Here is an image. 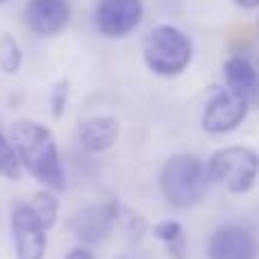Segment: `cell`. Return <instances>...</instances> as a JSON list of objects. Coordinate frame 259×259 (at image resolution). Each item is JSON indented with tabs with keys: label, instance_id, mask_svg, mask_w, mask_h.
Returning a JSON list of instances; mask_svg holds the SVG:
<instances>
[{
	"label": "cell",
	"instance_id": "20",
	"mask_svg": "<svg viewBox=\"0 0 259 259\" xmlns=\"http://www.w3.org/2000/svg\"><path fill=\"white\" fill-rule=\"evenodd\" d=\"M232 3L241 9H257L259 7V0H232Z\"/></svg>",
	"mask_w": 259,
	"mask_h": 259
},
{
	"label": "cell",
	"instance_id": "7",
	"mask_svg": "<svg viewBox=\"0 0 259 259\" xmlns=\"http://www.w3.org/2000/svg\"><path fill=\"white\" fill-rule=\"evenodd\" d=\"M94 16L100 34L121 39L139 27L143 18V0H98Z\"/></svg>",
	"mask_w": 259,
	"mask_h": 259
},
{
	"label": "cell",
	"instance_id": "19",
	"mask_svg": "<svg viewBox=\"0 0 259 259\" xmlns=\"http://www.w3.org/2000/svg\"><path fill=\"white\" fill-rule=\"evenodd\" d=\"M64 259H96V257L91 255L87 248H73V250L68 252V255L64 257Z\"/></svg>",
	"mask_w": 259,
	"mask_h": 259
},
{
	"label": "cell",
	"instance_id": "2",
	"mask_svg": "<svg viewBox=\"0 0 259 259\" xmlns=\"http://www.w3.org/2000/svg\"><path fill=\"white\" fill-rule=\"evenodd\" d=\"M159 187L173 209L184 211L196 207L209 189L205 164L196 155H173L164 164Z\"/></svg>",
	"mask_w": 259,
	"mask_h": 259
},
{
	"label": "cell",
	"instance_id": "3",
	"mask_svg": "<svg viewBox=\"0 0 259 259\" xmlns=\"http://www.w3.org/2000/svg\"><path fill=\"white\" fill-rule=\"evenodd\" d=\"M193 57V41L175 25H157L143 41V62L152 73L173 77L187 71Z\"/></svg>",
	"mask_w": 259,
	"mask_h": 259
},
{
	"label": "cell",
	"instance_id": "13",
	"mask_svg": "<svg viewBox=\"0 0 259 259\" xmlns=\"http://www.w3.org/2000/svg\"><path fill=\"white\" fill-rule=\"evenodd\" d=\"M152 234L164 243L173 259H184V230L178 221H161L152 228Z\"/></svg>",
	"mask_w": 259,
	"mask_h": 259
},
{
	"label": "cell",
	"instance_id": "5",
	"mask_svg": "<svg viewBox=\"0 0 259 259\" xmlns=\"http://www.w3.org/2000/svg\"><path fill=\"white\" fill-rule=\"evenodd\" d=\"M250 107V100L241 94L228 89H219L202 109V130L209 134H228L243 123Z\"/></svg>",
	"mask_w": 259,
	"mask_h": 259
},
{
	"label": "cell",
	"instance_id": "18",
	"mask_svg": "<svg viewBox=\"0 0 259 259\" xmlns=\"http://www.w3.org/2000/svg\"><path fill=\"white\" fill-rule=\"evenodd\" d=\"M68 96H71V84H68V80H59L57 84L50 89V114H53V118L64 116L66 105H68Z\"/></svg>",
	"mask_w": 259,
	"mask_h": 259
},
{
	"label": "cell",
	"instance_id": "21",
	"mask_svg": "<svg viewBox=\"0 0 259 259\" xmlns=\"http://www.w3.org/2000/svg\"><path fill=\"white\" fill-rule=\"evenodd\" d=\"M257 39H259V21H257ZM257 64H259V44H257Z\"/></svg>",
	"mask_w": 259,
	"mask_h": 259
},
{
	"label": "cell",
	"instance_id": "9",
	"mask_svg": "<svg viewBox=\"0 0 259 259\" xmlns=\"http://www.w3.org/2000/svg\"><path fill=\"white\" fill-rule=\"evenodd\" d=\"M116 209L118 202H103V205H89L82 211H77L75 221H73V230H75V237L82 243H96L105 241L112 232V228L116 225Z\"/></svg>",
	"mask_w": 259,
	"mask_h": 259
},
{
	"label": "cell",
	"instance_id": "11",
	"mask_svg": "<svg viewBox=\"0 0 259 259\" xmlns=\"http://www.w3.org/2000/svg\"><path fill=\"white\" fill-rule=\"evenodd\" d=\"M121 125L114 116H91L80 123L77 137H80L82 148L89 152H105L116 143Z\"/></svg>",
	"mask_w": 259,
	"mask_h": 259
},
{
	"label": "cell",
	"instance_id": "22",
	"mask_svg": "<svg viewBox=\"0 0 259 259\" xmlns=\"http://www.w3.org/2000/svg\"><path fill=\"white\" fill-rule=\"evenodd\" d=\"M3 3H5V0H0V5H3Z\"/></svg>",
	"mask_w": 259,
	"mask_h": 259
},
{
	"label": "cell",
	"instance_id": "10",
	"mask_svg": "<svg viewBox=\"0 0 259 259\" xmlns=\"http://www.w3.org/2000/svg\"><path fill=\"white\" fill-rule=\"evenodd\" d=\"M209 259H255L257 241L241 225H223L209 239Z\"/></svg>",
	"mask_w": 259,
	"mask_h": 259
},
{
	"label": "cell",
	"instance_id": "12",
	"mask_svg": "<svg viewBox=\"0 0 259 259\" xmlns=\"http://www.w3.org/2000/svg\"><path fill=\"white\" fill-rule=\"evenodd\" d=\"M223 80L228 89L237 91L248 100H255L259 96V73L246 57H230L223 66Z\"/></svg>",
	"mask_w": 259,
	"mask_h": 259
},
{
	"label": "cell",
	"instance_id": "16",
	"mask_svg": "<svg viewBox=\"0 0 259 259\" xmlns=\"http://www.w3.org/2000/svg\"><path fill=\"white\" fill-rule=\"evenodd\" d=\"M116 225H123V230H125L127 239L132 243H139L143 239V234H146V219H143L141 214H137V211H132L130 207L121 205L118 202V209H116Z\"/></svg>",
	"mask_w": 259,
	"mask_h": 259
},
{
	"label": "cell",
	"instance_id": "14",
	"mask_svg": "<svg viewBox=\"0 0 259 259\" xmlns=\"http://www.w3.org/2000/svg\"><path fill=\"white\" fill-rule=\"evenodd\" d=\"M23 64V50L18 46V41L12 34H0V71L5 75H14L18 73Z\"/></svg>",
	"mask_w": 259,
	"mask_h": 259
},
{
	"label": "cell",
	"instance_id": "1",
	"mask_svg": "<svg viewBox=\"0 0 259 259\" xmlns=\"http://www.w3.org/2000/svg\"><path fill=\"white\" fill-rule=\"evenodd\" d=\"M9 137L21 168L53 191L66 189V173L59 159V148L48 127L30 118H21L12 125Z\"/></svg>",
	"mask_w": 259,
	"mask_h": 259
},
{
	"label": "cell",
	"instance_id": "4",
	"mask_svg": "<svg viewBox=\"0 0 259 259\" xmlns=\"http://www.w3.org/2000/svg\"><path fill=\"white\" fill-rule=\"evenodd\" d=\"M207 178L232 193H248L259 178V155L248 146H228L211 155L205 166Z\"/></svg>",
	"mask_w": 259,
	"mask_h": 259
},
{
	"label": "cell",
	"instance_id": "8",
	"mask_svg": "<svg viewBox=\"0 0 259 259\" xmlns=\"http://www.w3.org/2000/svg\"><path fill=\"white\" fill-rule=\"evenodd\" d=\"M25 25L39 36H55L71 21V3L68 0H27Z\"/></svg>",
	"mask_w": 259,
	"mask_h": 259
},
{
	"label": "cell",
	"instance_id": "6",
	"mask_svg": "<svg viewBox=\"0 0 259 259\" xmlns=\"http://www.w3.org/2000/svg\"><path fill=\"white\" fill-rule=\"evenodd\" d=\"M46 232L48 230L36 219L30 202H18L12 209V237L16 259H44L48 246Z\"/></svg>",
	"mask_w": 259,
	"mask_h": 259
},
{
	"label": "cell",
	"instance_id": "15",
	"mask_svg": "<svg viewBox=\"0 0 259 259\" xmlns=\"http://www.w3.org/2000/svg\"><path fill=\"white\" fill-rule=\"evenodd\" d=\"M30 207H32V211L36 214V219L41 221V225H44L46 230H50L55 223H57L59 202L50 191H39L34 198H32Z\"/></svg>",
	"mask_w": 259,
	"mask_h": 259
},
{
	"label": "cell",
	"instance_id": "17",
	"mask_svg": "<svg viewBox=\"0 0 259 259\" xmlns=\"http://www.w3.org/2000/svg\"><path fill=\"white\" fill-rule=\"evenodd\" d=\"M0 175L7 178V180L21 178V164H18V157L12 148V141H7L3 132H0Z\"/></svg>",
	"mask_w": 259,
	"mask_h": 259
}]
</instances>
